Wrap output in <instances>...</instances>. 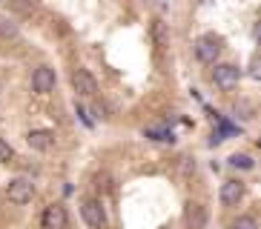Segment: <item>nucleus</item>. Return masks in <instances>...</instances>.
I'll return each instance as SVG.
<instances>
[{
  "mask_svg": "<svg viewBox=\"0 0 261 229\" xmlns=\"http://www.w3.org/2000/svg\"><path fill=\"white\" fill-rule=\"evenodd\" d=\"M195 54H198V61H204V63H215L218 54H221V40L215 38V35L201 38L198 43H195Z\"/></svg>",
  "mask_w": 261,
  "mask_h": 229,
  "instance_id": "f257e3e1",
  "label": "nucleus"
},
{
  "mask_svg": "<svg viewBox=\"0 0 261 229\" xmlns=\"http://www.w3.org/2000/svg\"><path fill=\"white\" fill-rule=\"evenodd\" d=\"M66 223H69V215H66V209L61 204L46 206V212L40 218V226L43 229H66Z\"/></svg>",
  "mask_w": 261,
  "mask_h": 229,
  "instance_id": "f03ea898",
  "label": "nucleus"
},
{
  "mask_svg": "<svg viewBox=\"0 0 261 229\" xmlns=\"http://www.w3.org/2000/svg\"><path fill=\"white\" fill-rule=\"evenodd\" d=\"M213 80L221 86V89H232V86L241 80V69L230 66V63H218V66L213 69Z\"/></svg>",
  "mask_w": 261,
  "mask_h": 229,
  "instance_id": "7ed1b4c3",
  "label": "nucleus"
},
{
  "mask_svg": "<svg viewBox=\"0 0 261 229\" xmlns=\"http://www.w3.org/2000/svg\"><path fill=\"white\" fill-rule=\"evenodd\" d=\"M6 195H9L12 204H29L32 195H35V186H32V181H26V178H17V181L9 183Z\"/></svg>",
  "mask_w": 261,
  "mask_h": 229,
  "instance_id": "20e7f679",
  "label": "nucleus"
},
{
  "mask_svg": "<svg viewBox=\"0 0 261 229\" xmlns=\"http://www.w3.org/2000/svg\"><path fill=\"white\" fill-rule=\"evenodd\" d=\"M81 215H84V221L89 223L92 229H103V226H107V212H103V206H100L98 201H84Z\"/></svg>",
  "mask_w": 261,
  "mask_h": 229,
  "instance_id": "39448f33",
  "label": "nucleus"
},
{
  "mask_svg": "<svg viewBox=\"0 0 261 229\" xmlns=\"http://www.w3.org/2000/svg\"><path fill=\"white\" fill-rule=\"evenodd\" d=\"M72 86H75L81 95H86V98H92L95 92H98V80H95V75L89 69H75V72H72Z\"/></svg>",
  "mask_w": 261,
  "mask_h": 229,
  "instance_id": "423d86ee",
  "label": "nucleus"
},
{
  "mask_svg": "<svg viewBox=\"0 0 261 229\" xmlns=\"http://www.w3.org/2000/svg\"><path fill=\"white\" fill-rule=\"evenodd\" d=\"M32 86H35V92H40V95L52 92L55 89V72L49 66L35 69V75H32Z\"/></svg>",
  "mask_w": 261,
  "mask_h": 229,
  "instance_id": "0eeeda50",
  "label": "nucleus"
},
{
  "mask_svg": "<svg viewBox=\"0 0 261 229\" xmlns=\"http://www.w3.org/2000/svg\"><path fill=\"white\" fill-rule=\"evenodd\" d=\"M241 198H244V183L241 181H227L221 186V204L224 206H236Z\"/></svg>",
  "mask_w": 261,
  "mask_h": 229,
  "instance_id": "6e6552de",
  "label": "nucleus"
},
{
  "mask_svg": "<svg viewBox=\"0 0 261 229\" xmlns=\"http://www.w3.org/2000/svg\"><path fill=\"white\" fill-rule=\"evenodd\" d=\"M26 144L32 146V149H38V152H43V149H49L52 146V132L46 129H35L26 135Z\"/></svg>",
  "mask_w": 261,
  "mask_h": 229,
  "instance_id": "1a4fd4ad",
  "label": "nucleus"
},
{
  "mask_svg": "<svg viewBox=\"0 0 261 229\" xmlns=\"http://www.w3.org/2000/svg\"><path fill=\"white\" fill-rule=\"evenodd\" d=\"M187 221H190L192 229H201V226H204V221H207L204 206H201V204H190V206H187Z\"/></svg>",
  "mask_w": 261,
  "mask_h": 229,
  "instance_id": "9d476101",
  "label": "nucleus"
},
{
  "mask_svg": "<svg viewBox=\"0 0 261 229\" xmlns=\"http://www.w3.org/2000/svg\"><path fill=\"white\" fill-rule=\"evenodd\" d=\"M152 38H155V43H158V46H167V43H169V38H167V26H164L161 20L152 23Z\"/></svg>",
  "mask_w": 261,
  "mask_h": 229,
  "instance_id": "9b49d317",
  "label": "nucleus"
},
{
  "mask_svg": "<svg viewBox=\"0 0 261 229\" xmlns=\"http://www.w3.org/2000/svg\"><path fill=\"white\" fill-rule=\"evenodd\" d=\"M146 137H152V140H161V144H172L175 140V135L167 129H146Z\"/></svg>",
  "mask_w": 261,
  "mask_h": 229,
  "instance_id": "f8f14e48",
  "label": "nucleus"
},
{
  "mask_svg": "<svg viewBox=\"0 0 261 229\" xmlns=\"http://www.w3.org/2000/svg\"><path fill=\"white\" fill-rule=\"evenodd\" d=\"M230 163H232L236 169H253V166H255L250 155H232V158H230Z\"/></svg>",
  "mask_w": 261,
  "mask_h": 229,
  "instance_id": "ddd939ff",
  "label": "nucleus"
},
{
  "mask_svg": "<svg viewBox=\"0 0 261 229\" xmlns=\"http://www.w3.org/2000/svg\"><path fill=\"white\" fill-rule=\"evenodd\" d=\"M95 186L103 189V192H109V189H112V178H109V175H98V178H95Z\"/></svg>",
  "mask_w": 261,
  "mask_h": 229,
  "instance_id": "4468645a",
  "label": "nucleus"
},
{
  "mask_svg": "<svg viewBox=\"0 0 261 229\" xmlns=\"http://www.w3.org/2000/svg\"><path fill=\"white\" fill-rule=\"evenodd\" d=\"M232 229H255V221L253 218H238V221L232 223Z\"/></svg>",
  "mask_w": 261,
  "mask_h": 229,
  "instance_id": "2eb2a0df",
  "label": "nucleus"
},
{
  "mask_svg": "<svg viewBox=\"0 0 261 229\" xmlns=\"http://www.w3.org/2000/svg\"><path fill=\"white\" fill-rule=\"evenodd\" d=\"M12 155H15V152H12V146H9V144H3V140H0V160H9V158H12Z\"/></svg>",
  "mask_w": 261,
  "mask_h": 229,
  "instance_id": "dca6fc26",
  "label": "nucleus"
},
{
  "mask_svg": "<svg viewBox=\"0 0 261 229\" xmlns=\"http://www.w3.org/2000/svg\"><path fill=\"white\" fill-rule=\"evenodd\" d=\"M0 32H3V35H15V32H17V26H15V23L0 20Z\"/></svg>",
  "mask_w": 261,
  "mask_h": 229,
  "instance_id": "f3484780",
  "label": "nucleus"
}]
</instances>
